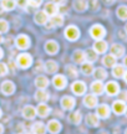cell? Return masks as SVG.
Returning a JSON list of instances; mask_svg holds the SVG:
<instances>
[{
	"mask_svg": "<svg viewBox=\"0 0 127 134\" xmlns=\"http://www.w3.org/2000/svg\"><path fill=\"white\" fill-rule=\"evenodd\" d=\"M49 21V15L46 14L45 11H38L35 14V23L39 25H45L47 24Z\"/></svg>",
	"mask_w": 127,
	"mask_h": 134,
	"instance_id": "cell-9",
	"label": "cell"
},
{
	"mask_svg": "<svg viewBox=\"0 0 127 134\" xmlns=\"http://www.w3.org/2000/svg\"><path fill=\"white\" fill-rule=\"evenodd\" d=\"M57 63L55 62V61H47V62L44 65V68L45 71L47 72V73H55V72L57 71Z\"/></svg>",
	"mask_w": 127,
	"mask_h": 134,
	"instance_id": "cell-29",
	"label": "cell"
},
{
	"mask_svg": "<svg viewBox=\"0 0 127 134\" xmlns=\"http://www.w3.org/2000/svg\"><path fill=\"white\" fill-rule=\"evenodd\" d=\"M16 63L18 66L21 67V68H28V67L31 66L33 63V58L29 53H20L18 58H16Z\"/></svg>",
	"mask_w": 127,
	"mask_h": 134,
	"instance_id": "cell-1",
	"label": "cell"
},
{
	"mask_svg": "<svg viewBox=\"0 0 127 134\" xmlns=\"http://www.w3.org/2000/svg\"><path fill=\"white\" fill-rule=\"evenodd\" d=\"M117 16L121 20H127V6L122 5L117 9Z\"/></svg>",
	"mask_w": 127,
	"mask_h": 134,
	"instance_id": "cell-37",
	"label": "cell"
},
{
	"mask_svg": "<svg viewBox=\"0 0 127 134\" xmlns=\"http://www.w3.org/2000/svg\"><path fill=\"white\" fill-rule=\"evenodd\" d=\"M90 35H91L95 40H102V37L106 35V30L103 29V26L96 24L90 29Z\"/></svg>",
	"mask_w": 127,
	"mask_h": 134,
	"instance_id": "cell-2",
	"label": "cell"
},
{
	"mask_svg": "<svg viewBox=\"0 0 127 134\" xmlns=\"http://www.w3.org/2000/svg\"><path fill=\"white\" fill-rule=\"evenodd\" d=\"M3 42V36H1V35H0V43Z\"/></svg>",
	"mask_w": 127,
	"mask_h": 134,
	"instance_id": "cell-51",
	"label": "cell"
},
{
	"mask_svg": "<svg viewBox=\"0 0 127 134\" xmlns=\"http://www.w3.org/2000/svg\"><path fill=\"white\" fill-rule=\"evenodd\" d=\"M9 30V24L6 20H0V34H4Z\"/></svg>",
	"mask_w": 127,
	"mask_h": 134,
	"instance_id": "cell-38",
	"label": "cell"
},
{
	"mask_svg": "<svg viewBox=\"0 0 127 134\" xmlns=\"http://www.w3.org/2000/svg\"><path fill=\"white\" fill-rule=\"evenodd\" d=\"M35 98H36V100L40 102V103H45V102H47L50 98L49 92H46L45 90H39V91L35 93Z\"/></svg>",
	"mask_w": 127,
	"mask_h": 134,
	"instance_id": "cell-17",
	"label": "cell"
},
{
	"mask_svg": "<svg viewBox=\"0 0 127 134\" xmlns=\"http://www.w3.org/2000/svg\"><path fill=\"white\" fill-rule=\"evenodd\" d=\"M125 30H126V32H127V25H126V27H125Z\"/></svg>",
	"mask_w": 127,
	"mask_h": 134,
	"instance_id": "cell-53",
	"label": "cell"
},
{
	"mask_svg": "<svg viewBox=\"0 0 127 134\" xmlns=\"http://www.w3.org/2000/svg\"><path fill=\"white\" fill-rule=\"evenodd\" d=\"M45 50H46V52L50 53V55H55V53L59 51V45L56 41H47V42L45 43Z\"/></svg>",
	"mask_w": 127,
	"mask_h": 134,
	"instance_id": "cell-14",
	"label": "cell"
},
{
	"mask_svg": "<svg viewBox=\"0 0 127 134\" xmlns=\"http://www.w3.org/2000/svg\"><path fill=\"white\" fill-rule=\"evenodd\" d=\"M46 129L49 130L50 133L56 134V133H59L60 130H61V124H60V123L56 119H52V120H50L49 123H47Z\"/></svg>",
	"mask_w": 127,
	"mask_h": 134,
	"instance_id": "cell-13",
	"label": "cell"
},
{
	"mask_svg": "<svg viewBox=\"0 0 127 134\" xmlns=\"http://www.w3.org/2000/svg\"><path fill=\"white\" fill-rule=\"evenodd\" d=\"M93 76H95V78L96 80H98V81H102V80H105L106 77H107V72L105 71L103 68H101V67H98V68H96V70H93Z\"/></svg>",
	"mask_w": 127,
	"mask_h": 134,
	"instance_id": "cell-27",
	"label": "cell"
},
{
	"mask_svg": "<svg viewBox=\"0 0 127 134\" xmlns=\"http://www.w3.org/2000/svg\"><path fill=\"white\" fill-rule=\"evenodd\" d=\"M64 24V18L62 15H59V14H55L51 16L50 19V24L47 25V27H54V26H61Z\"/></svg>",
	"mask_w": 127,
	"mask_h": 134,
	"instance_id": "cell-16",
	"label": "cell"
},
{
	"mask_svg": "<svg viewBox=\"0 0 127 134\" xmlns=\"http://www.w3.org/2000/svg\"><path fill=\"white\" fill-rule=\"evenodd\" d=\"M83 104L88 107V108H93V107H96L97 104V97L95 96V94H87V96L83 98Z\"/></svg>",
	"mask_w": 127,
	"mask_h": 134,
	"instance_id": "cell-15",
	"label": "cell"
},
{
	"mask_svg": "<svg viewBox=\"0 0 127 134\" xmlns=\"http://www.w3.org/2000/svg\"><path fill=\"white\" fill-rule=\"evenodd\" d=\"M85 58L87 62H95L97 60V52L95 50H87V51H85Z\"/></svg>",
	"mask_w": 127,
	"mask_h": 134,
	"instance_id": "cell-31",
	"label": "cell"
},
{
	"mask_svg": "<svg viewBox=\"0 0 127 134\" xmlns=\"http://www.w3.org/2000/svg\"><path fill=\"white\" fill-rule=\"evenodd\" d=\"M44 11L49 15V16H52V15L57 14V11H59L57 4H55V3H47V4L45 5V10H44Z\"/></svg>",
	"mask_w": 127,
	"mask_h": 134,
	"instance_id": "cell-21",
	"label": "cell"
},
{
	"mask_svg": "<svg viewBox=\"0 0 127 134\" xmlns=\"http://www.w3.org/2000/svg\"><path fill=\"white\" fill-rule=\"evenodd\" d=\"M41 3H43V0H29V4L31 5V6H34V8L40 6V5H41Z\"/></svg>",
	"mask_w": 127,
	"mask_h": 134,
	"instance_id": "cell-41",
	"label": "cell"
},
{
	"mask_svg": "<svg viewBox=\"0 0 127 134\" xmlns=\"http://www.w3.org/2000/svg\"><path fill=\"white\" fill-rule=\"evenodd\" d=\"M68 120L71 123H73V124H78L81 122V113H80V110H76V112H73L72 114H70Z\"/></svg>",
	"mask_w": 127,
	"mask_h": 134,
	"instance_id": "cell-35",
	"label": "cell"
},
{
	"mask_svg": "<svg viewBox=\"0 0 127 134\" xmlns=\"http://www.w3.org/2000/svg\"><path fill=\"white\" fill-rule=\"evenodd\" d=\"M123 65H125V66L127 67V56L125 57V60H123Z\"/></svg>",
	"mask_w": 127,
	"mask_h": 134,
	"instance_id": "cell-47",
	"label": "cell"
},
{
	"mask_svg": "<svg viewBox=\"0 0 127 134\" xmlns=\"http://www.w3.org/2000/svg\"><path fill=\"white\" fill-rule=\"evenodd\" d=\"M123 77H125V81H126V82H127V71H126V72H125V75H123Z\"/></svg>",
	"mask_w": 127,
	"mask_h": 134,
	"instance_id": "cell-49",
	"label": "cell"
},
{
	"mask_svg": "<svg viewBox=\"0 0 127 134\" xmlns=\"http://www.w3.org/2000/svg\"><path fill=\"white\" fill-rule=\"evenodd\" d=\"M0 115H1V109H0Z\"/></svg>",
	"mask_w": 127,
	"mask_h": 134,
	"instance_id": "cell-54",
	"label": "cell"
},
{
	"mask_svg": "<svg viewBox=\"0 0 127 134\" xmlns=\"http://www.w3.org/2000/svg\"><path fill=\"white\" fill-rule=\"evenodd\" d=\"M66 70H67V72L70 73V76H71V77H76V76H77L78 72H77V70L75 68V66H71V65H70V66L66 67Z\"/></svg>",
	"mask_w": 127,
	"mask_h": 134,
	"instance_id": "cell-39",
	"label": "cell"
},
{
	"mask_svg": "<svg viewBox=\"0 0 127 134\" xmlns=\"http://www.w3.org/2000/svg\"><path fill=\"white\" fill-rule=\"evenodd\" d=\"M91 91L93 92V94H101L103 91H105V87H103L102 82L101 81H95L91 85Z\"/></svg>",
	"mask_w": 127,
	"mask_h": 134,
	"instance_id": "cell-24",
	"label": "cell"
},
{
	"mask_svg": "<svg viewBox=\"0 0 127 134\" xmlns=\"http://www.w3.org/2000/svg\"><path fill=\"white\" fill-rule=\"evenodd\" d=\"M15 91V86L13 82L10 81H5L3 82V85H1V92L6 94V96H9V94H13Z\"/></svg>",
	"mask_w": 127,
	"mask_h": 134,
	"instance_id": "cell-11",
	"label": "cell"
},
{
	"mask_svg": "<svg viewBox=\"0 0 127 134\" xmlns=\"http://www.w3.org/2000/svg\"><path fill=\"white\" fill-rule=\"evenodd\" d=\"M15 43L18 48L20 50H26V48L30 46V38L26 36V35H19L16 40H15Z\"/></svg>",
	"mask_w": 127,
	"mask_h": 134,
	"instance_id": "cell-4",
	"label": "cell"
},
{
	"mask_svg": "<svg viewBox=\"0 0 127 134\" xmlns=\"http://www.w3.org/2000/svg\"><path fill=\"white\" fill-rule=\"evenodd\" d=\"M3 132H4V128H3V125L0 124V134H3Z\"/></svg>",
	"mask_w": 127,
	"mask_h": 134,
	"instance_id": "cell-48",
	"label": "cell"
},
{
	"mask_svg": "<svg viewBox=\"0 0 127 134\" xmlns=\"http://www.w3.org/2000/svg\"><path fill=\"white\" fill-rule=\"evenodd\" d=\"M120 97H121V100H123V102H127V91H123L121 94H120Z\"/></svg>",
	"mask_w": 127,
	"mask_h": 134,
	"instance_id": "cell-43",
	"label": "cell"
},
{
	"mask_svg": "<svg viewBox=\"0 0 127 134\" xmlns=\"http://www.w3.org/2000/svg\"><path fill=\"white\" fill-rule=\"evenodd\" d=\"M90 4H92V9L93 10L97 9V6H96V4H97V0H91V1H90Z\"/></svg>",
	"mask_w": 127,
	"mask_h": 134,
	"instance_id": "cell-44",
	"label": "cell"
},
{
	"mask_svg": "<svg viewBox=\"0 0 127 134\" xmlns=\"http://www.w3.org/2000/svg\"><path fill=\"white\" fill-rule=\"evenodd\" d=\"M102 62L106 67H113L116 65V57L113 56L112 53H111V55H106V56L103 57Z\"/></svg>",
	"mask_w": 127,
	"mask_h": 134,
	"instance_id": "cell-30",
	"label": "cell"
},
{
	"mask_svg": "<svg viewBox=\"0 0 127 134\" xmlns=\"http://www.w3.org/2000/svg\"><path fill=\"white\" fill-rule=\"evenodd\" d=\"M52 83H54V86L57 88V90H62L66 87L67 85V80H66V77L62 76V75H56L54 77V80H52Z\"/></svg>",
	"mask_w": 127,
	"mask_h": 134,
	"instance_id": "cell-6",
	"label": "cell"
},
{
	"mask_svg": "<svg viewBox=\"0 0 127 134\" xmlns=\"http://www.w3.org/2000/svg\"><path fill=\"white\" fill-rule=\"evenodd\" d=\"M86 123H87L88 125H91V127H96V125H98V115L93 114V113L87 114V117H86Z\"/></svg>",
	"mask_w": 127,
	"mask_h": 134,
	"instance_id": "cell-32",
	"label": "cell"
},
{
	"mask_svg": "<svg viewBox=\"0 0 127 134\" xmlns=\"http://www.w3.org/2000/svg\"><path fill=\"white\" fill-rule=\"evenodd\" d=\"M105 91L107 92L108 96H116L118 92H120V87L116 82H108L107 85L105 86Z\"/></svg>",
	"mask_w": 127,
	"mask_h": 134,
	"instance_id": "cell-7",
	"label": "cell"
},
{
	"mask_svg": "<svg viewBox=\"0 0 127 134\" xmlns=\"http://www.w3.org/2000/svg\"><path fill=\"white\" fill-rule=\"evenodd\" d=\"M33 134H45L46 132V128H45L44 123L41 122H36L34 125H33Z\"/></svg>",
	"mask_w": 127,
	"mask_h": 134,
	"instance_id": "cell-28",
	"label": "cell"
},
{
	"mask_svg": "<svg viewBox=\"0 0 127 134\" xmlns=\"http://www.w3.org/2000/svg\"><path fill=\"white\" fill-rule=\"evenodd\" d=\"M125 113H126V115H127V107H126V110H125Z\"/></svg>",
	"mask_w": 127,
	"mask_h": 134,
	"instance_id": "cell-52",
	"label": "cell"
},
{
	"mask_svg": "<svg viewBox=\"0 0 127 134\" xmlns=\"http://www.w3.org/2000/svg\"><path fill=\"white\" fill-rule=\"evenodd\" d=\"M93 50L96 51L97 53H103L106 52V50H107V43L102 41V40H97L95 45H93Z\"/></svg>",
	"mask_w": 127,
	"mask_h": 134,
	"instance_id": "cell-22",
	"label": "cell"
},
{
	"mask_svg": "<svg viewBox=\"0 0 127 134\" xmlns=\"http://www.w3.org/2000/svg\"><path fill=\"white\" fill-rule=\"evenodd\" d=\"M8 73V66L5 63L0 62V76H5Z\"/></svg>",
	"mask_w": 127,
	"mask_h": 134,
	"instance_id": "cell-40",
	"label": "cell"
},
{
	"mask_svg": "<svg viewBox=\"0 0 127 134\" xmlns=\"http://www.w3.org/2000/svg\"><path fill=\"white\" fill-rule=\"evenodd\" d=\"M24 134H30V133H24Z\"/></svg>",
	"mask_w": 127,
	"mask_h": 134,
	"instance_id": "cell-55",
	"label": "cell"
},
{
	"mask_svg": "<svg viewBox=\"0 0 127 134\" xmlns=\"http://www.w3.org/2000/svg\"><path fill=\"white\" fill-rule=\"evenodd\" d=\"M23 115H24L26 119H34L35 115H36V109H35L33 105H26L24 109H23Z\"/></svg>",
	"mask_w": 127,
	"mask_h": 134,
	"instance_id": "cell-18",
	"label": "cell"
},
{
	"mask_svg": "<svg viewBox=\"0 0 127 134\" xmlns=\"http://www.w3.org/2000/svg\"><path fill=\"white\" fill-rule=\"evenodd\" d=\"M16 5V1L15 0H3L1 1V6L4 10H13Z\"/></svg>",
	"mask_w": 127,
	"mask_h": 134,
	"instance_id": "cell-36",
	"label": "cell"
},
{
	"mask_svg": "<svg viewBox=\"0 0 127 134\" xmlns=\"http://www.w3.org/2000/svg\"><path fill=\"white\" fill-rule=\"evenodd\" d=\"M35 85H36V87L39 90H45L46 87L49 86V80L45 76H39L36 77V80H35Z\"/></svg>",
	"mask_w": 127,
	"mask_h": 134,
	"instance_id": "cell-20",
	"label": "cell"
},
{
	"mask_svg": "<svg viewBox=\"0 0 127 134\" xmlns=\"http://www.w3.org/2000/svg\"><path fill=\"white\" fill-rule=\"evenodd\" d=\"M112 75L116 78H120V77H123L125 75V67L122 65H115L112 70Z\"/></svg>",
	"mask_w": 127,
	"mask_h": 134,
	"instance_id": "cell-33",
	"label": "cell"
},
{
	"mask_svg": "<svg viewBox=\"0 0 127 134\" xmlns=\"http://www.w3.org/2000/svg\"><path fill=\"white\" fill-rule=\"evenodd\" d=\"M55 1V4H57V5H64L65 4V3H66V0H54Z\"/></svg>",
	"mask_w": 127,
	"mask_h": 134,
	"instance_id": "cell-45",
	"label": "cell"
},
{
	"mask_svg": "<svg viewBox=\"0 0 127 134\" xmlns=\"http://www.w3.org/2000/svg\"><path fill=\"white\" fill-rule=\"evenodd\" d=\"M112 109L116 114H122V113H125V110H126V103L121 99L116 100V102H113Z\"/></svg>",
	"mask_w": 127,
	"mask_h": 134,
	"instance_id": "cell-12",
	"label": "cell"
},
{
	"mask_svg": "<svg viewBox=\"0 0 127 134\" xmlns=\"http://www.w3.org/2000/svg\"><path fill=\"white\" fill-rule=\"evenodd\" d=\"M65 37L70 40V41H75V40H77L80 37V30L76 27V26H68L66 27L65 30Z\"/></svg>",
	"mask_w": 127,
	"mask_h": 134,
	"instance_id": "cell-3",
	"label": "cell"
},
{
	"mask_svg": "<svg viewBox=\"0 0 127 134\" xmlns=\"http://www.w3.org/2000/svg\"><path fill=\"white\" fill-rule=\"evenodd\" d=\"M87 6H88V3L86 0H75L73 1V8L77 11H85L87 9Z\"/></svg>",
	"mask_w": 127,
	"mask_h": 134,
	"instance_id": "cell-25",
	"label": "cell"
},
{
	"mask_svg": "<svg viewBox=\"0 0 127 134\" xmlns=\"http://www.w3.org/2000/svg\"><path fill=\"white\" fill-rule=\"evenodd\" d=\"M125 134H127V129H126V133H125Z\"/></svg>",
	"mask_w": 127,
	"mask_h": 134,
	"instance_id": "cell-56",
	"label": "cell"
},
{
	"mask_svg": "<svg viewBox=\"0 0 127 134\" xmlns=\"http://www.w3.org/2000/svg\"><path fill=\"white\" fill-rule=\"evenodd\" d=\"M98 118H107L110 115V108L107 104H101L100 107H97V113Z\"/></svg>",
	"mask_w": 127,
	"mask_h": 134,
	"instance_id": "cell-23",
	"label": "cell"
},
{
	"mask_svg": "<svg viewBox=\"0 0 127 134\" xmlns=\"http://www.w3.org/2000/svg\"><path fill=\"white\" fill-rule=\"evenodd\" d=\"M50 107L46 105L45 103H40L36 108V114L40 115V117H47V114L50 113Z\"/></svg>",
	"mask_w": 127,
	"mask_h": 134,
	"instance_id": "cell-19",
	"label": "cell"
},
{
	"mask_svg": "<svg viewBox=\"0 0 127 134\" xmlns=\"http://www.w3.org/2000/svg\"><path fill=\"white\" fill-rule=\"evenodd\" d=\"M113 1H115V0H105V3H106V4H112Z\"/></svg>",
	"mask_w": 127,
	"mask_h": 134,
	"instance_id": "cell-46",
	"label": "cell"
},
{
	"mask_svg": "<svg viewBox=\"0 0 127 134\" xmlns=\"http://www.w3.org/2000/svg\"><path fill=\"white\" fill-rule=\"evenodd\" d=\"M16 3L21 8H26V5L29 4V0H16Z\"/></svg>",
	"mask_w": 127,
	"mask_h": 134,
	"instance_id": "cell-42",
	"label": "cell"
},
{
	"mask_svg": "<svg viewBox=\"0 0 127 134\" xmlns=\"http://www.w3.org/2000/svg\"><path fill=\"white\" fill-rule=\"evenodd\" d=\"M81 65H82L81 66V71H82L83 75H91L93 72V67L91 62H83Z\"/></svg>",
	"mask_w": 127,
	"mask_h": 134,
	"instance_id": "cell-34",
	"label": "cell"
},
{
	"mask_svg": "<svg viewBox=\"0 0 127 134\" xmlns=\"http://www.w3.org/2000/svg\"><path fill=\"white\" fill-rule=\"evenodd\" d=\"M61 105H62L64 109L71 110L75 107V99L70 96H65L61 98Z\"/></svg>",
	"mask_w": 127,
	"mask_h": 134,
	"instance_id": "cell-8",
	"label": "cell"
},
{
	"mask_svg": "<svg viewBox=\"0 0 127 134\" xmlns=\"http://www.w3.org/2000/svg\"><path fill=\"white\" fill-rule=\"evenodd\" d=\"M72 60H73V62H76V63H83L86 61V58H85V52H83V51H80V50L75 51L72 55Z\"/></svg>",
	"mask_w": 127,
	"mask_h": 134,
	"instance_id": "cell-26",
	"label": "cell"
},
{
	"mask_svg": "<svg viewBox=\"0 0 127 134\" xmlns=\"http://www.w3.org/2000/svg\"><path fill=\"white\" fill-rule=\"evenodd\" d=\"M71 88H72L73 93H75V94H77V96H81V94H83V93L86 92V85H85L82 81L73 82L72 86H71Z\"/></svg>",
	"mask_w": 127,
	"mask_h": 134,
	"instance_id": "cell-5",
	"label": "cell"
},
{
	"mask_svg": "<svg viewBox=\"0 0 127 134\" xmlns=\"http://www.w3.org/2000/svg\"><path fill=\"white\" fill-rule=\"evenodd\" d=\"M111 53L116 58L122 57L123 55H125V47H123L122 45H120V43H113L112 46H111Z\"/></svg>",
	"mask_w": 127,
	"mask_h": 134,
	"instance_id": "cell-10",
	"label": "cell"
},
{
	"mask_svg": "<svg viewBox=\"0 0 127 134\" xmlns=\"http://www.w3.org/2000/svg\"><path fill=\"white\" fill-rule=\"evenodd\" d=\"M3 55H4V53H3V50H1V48H0V58L3 57Z\"/></svg>",
	"mask_w": 127,
	"mask_h": 134,
	"instance_id": "cell-50",
	"label": "cell"
}]
</instances>
